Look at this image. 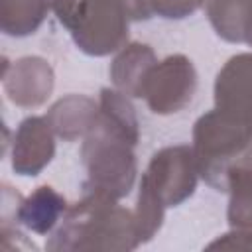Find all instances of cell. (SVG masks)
<instances>
[{
    "label": "cell",
    "mask_w": 252,
    "mask_h": 252,
    "mask_svg": "<svg viewBox=\"0 0 252 252\" xmlns=\"http://www.w3.org/2000/svg\"><path fill=\"white\" fill-rule=\"evenodd\" d=\"M108 195L85 191L47 240V250H132L140 246L134 213Z\"/></svg>",
    "instance_id": "6da1fadb"
},
{
    "label": "cell",
    "mask_w": 252,
    "mask_h": 252,
    "mask_svg": "<svg viewBox=\"0 0 252 252\" xmlns=\"http://www.w3.org/2000/svg\"><path fill=\"white\" fill-rule=\"evenodd\" d=\"M193 156L199 175L217 191H226L228 173L238 163H252V140L244 120L213 108L193 128Z\"/></svg>",
    "instance_id": "7a4b0ae2"
},
{
    "label": "cell",
    "mask_w": 252,
    "mask_h": 252,
    "mask_svg": "<svg viewBox=\"0 0 252 252\" xmlns=\"http://www.w3.org/2000/svg\"><path fill=\"white\" fill-rule=\"evenodd\" d=\"M51 10L87 55L104 57L128 41L126 0H51Z\"/></svg>",
    "instance_id": "3957f363"
},
{
    "label": "cell",
    "mask_w": 252,
    "mask_h": 252,
    "mask_svg": "<svg viewBox=\"0 0 252 252\" xmlns=\"http://www.w3.org/2000/svg\"><path fill=\"white\" fill-rule=\"evenodd\" d=\"M134 146V140L102 122L96 114V120L81 146V158L87 167V181L83 189L96 191L112 199L126 197L136 181Z\"/></svg>",
    "instance_id": "277c9868"
},
{
    "label": "cell",
    "mask_w": 252,
    "mask_h": 252,
    "mask_svg": "<svg viewBox=\"0 0 252 252\" xmlns=\"http://www.w3.org/2000/svg\"><path fill=\"white\" fill-rule=\"evenodd\" d=\"M199 169L191 146H167L156 152L142 175L163 207H177L197 189Z\"/></svg>",
    "instance_id": "5b68a950"
},
{
    "label": "cell",
    "mask_w": 252,
    "mask_h": 252,
    "mask_svg": "<svg viewBox=\"0 0 252 252\" xmlns=\"http://www.w3.org/2000/svg\"><path fill=\"white\" fill-rule=\"evenodd\" d=\"M197 89L193 61L181 53L158 61L142 87V98L156 114H171L185 108Z\"/></svg>",
    "instance_id": "8992f818"
},
{
    "label": "cell",
    "mask_w": 252,
    "mask_h": 252,
    "mask_svg": "<svg viewBox=\"0 0 252 252\" xmlns=\"http://www.w3.org/2000/svg\"><path fill=\"white\" fill-rule=\"evenodd\" d=\"M2 85L14 104L24 108L39 106L53 91V69L45 59L35 55L22 57L12 65L4 59Z\"/></svg>",
    "instance_id": "52a82bcc"
},
{
    "label": "cell",
    "mask_w": 252,
    "mask_h": 252,
    "mask_svg": "<svg viewBox=\"0 0 252 252\" xmlns=\"http://www.w3.org/2000/svg\"><path fill=\"white\" fill-rule=\"evenodd\" d=\"M55 132L45 116H28L18 124L12 142V169L35 177L55 154Z\"/></svg>",
    "instance_id": "ba28073f"
},
{
    "label": "cell",
    "mask_w": 252,
    "mask_h": 252,
    "mask_svg": "<svg viewBox=\"0 0 252 252\" xmlns=\"http://www.w3.org/2000/svg\"><path fill=\"white\" fill-rule=\"evenodd\" d=\"M215 108L240 120L252 110V53L230 57L215 81Z\"/></svg>",
    "instance_id": "9c48e42d"
},
{
    "label": "cell",
    "mask_w": 252,
    "mask_h": 252,
    "mask_svg": "<svg viewBox=\"0 0 252 252\" xmlns=\"http://www.w3.org/2000/svg\"><path fill=\"white\" fill-rule=\"evenodd\" d=\"M158 63L156 53L146 43H128L110 63V79L114 87L126 96L142 98V87L150 69Z\"/></svg>",
    "instance_id": "30bf717a"
},
{
    "label": "cell",
    "mask_w": 252,
    "mask_h": 252,
    "mask_svg": "<svg viewBox=\"0 0 252 252\" xmlns=\"http://www.w3.org/2000/svg\"><path fill=\"white\" fill-rule=\"evenodd\" d=\"M67 213V201L49 185H39L32 195L20 201L14 220L35 234H47Z\"/></svg>",
    "instance_id": "8fae6325"
},
{
    "label": "cell",
    "mask_w": 252,
    "mask_h": 252,
    "mask_svg": "<svg viewBox=\"0 0 252 252\" xmlns=\"http://www.w3.org/2000/svg\"><path fill=\"white\" fill-rule=\"evenodd\" d=\"M98 114V102L83 94H69L59 98L45 114L55 136L73 142L85 138Z\"/></svg>",
    "instance_id": "7c38bea8"
},
{
    "label": "cell",
    "mask_w": 252,
    "mask_h": 252,
    "mask_svg": "<svg viewBox=\"0 0 252 252\" xmlns=\"http://www.w3.org/2000/svg\"><path fill=\"white\" fill-rule=\"evenodd\" d=\"M205 8L219 37L252 45V0H205Z\"/></svg>",
    "instance_id": "4fadbf2b"
},
{
    "label": "cell",
    "mask_w": 252,
    "mask_h": 252,
    "mask_svg": "<svg viewBox=\"0 0 252 252\" xmlns=\"http://www.w3.org/2000/svg\"><path fill=\"white\" fill-rule=\"evenodd\" d=\"M228 224L232 230L252 236V163H238L228 173Z\"/></svg>",
    "instance_id": "5bb4252c"
},
{
    "label": "cell",
    "mask_w": 252,
    "mask_h": 252,
    "mask_svg": "<svg viewBox=\"0 0 252 252\" xmlns=\"http://www.w3.org/2000/svg\"><path fill=\"white\" fill-rule=\"evenodd\" d=\"M51 0H0V26L6 35L33 33L45 20Z\"/></svg>",
    "instance_id": "9a60e30c"
},
{
    "label": "cell",
    "mask_w": 252,
    "mask_h": 252,
    "mask_svg": "<svg viewBox=\"0 0 252 252\" xmlns=\"http://www.w3.org/2000/svg\"><path fill=\"white\" fill-rule=\"evenodd\" d=\"M205 0H126L130 20H148L154 14L167 20H181L197 12Z\"/></svg>",
    "instance_id": "2e32d148"
},
{
    "label": "cell",
    "mask_w": 252,
    "mask_h": 252,
    "mask_svg": "<svg viewBox=\"0 0 252 252\" xmlns=\"http://www.w3.org/2000/svg\"><path fill=\"white\" fill-rule=\"evenodd\" d=\"M163 203L154 195V191L140 181V191H138V203L134 211V220H136V230H138V240L148 242L161 226L163 220Z\"/></svg>",
    "instance_id": "e0dca14e"
},
{
    "label": "cell",
    "mask_w": 252,
    "mask_h": 252,
    "mask_svg": "<svg viewBox=\"0 0 252 252\" xmlns=\"http://www.w3.org/2000/svg\"><path fill=\"white\" fill-rule=\"evenodd\" d=\"M244 122H246V126H248V130H250V140H252V110H250V112L246 114Z\"/></svg>",
    "instance_id": "ac0fdd59"
}]
</instances>
